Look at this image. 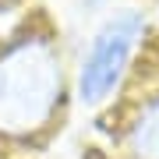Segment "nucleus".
Returning <instances> with one entry per match:
<instances>
[{"instance_id": "nucleus-1", "label": "nucleus", "mask_w": 159, "mask_h": 159, "mask_svg": "<svg viewBox=\"0 0 159 159\" xmlns=\"http://www.w3.org/2000/svg\"><path fill=\"white\" fill-rule=\"evenodd\" d=\"M64 74L50 39L29 35L0 53V131L29 134L50 124L60 106Z\"/></svg>"}, {"instance_id": "nucleus-2", "label": "nucleus", "mask_w": 159, "mask_h": 159, "mask_svg": "<svg viewBox=\"0 0 159 159\" xmlns=\"http://www.w3.org/2000/svg\"><path fill=\"white\" fill-rule=\"evenodd\" d=\"M142 35H145V14H138V11L113 14L92 35L89 53L81 57V67H78V96H81V102L96 106V102L110 99V92L124 78L127 60H131V53H134Z\"/></svg>"}, {"instance_id": "nucleus-3", "label": "nucleus", "mask_w": 159, "mask_h": 159, "mask_svg": "<svg viewBox=\"0 0 159 159\" xmlns=\"http://www.w3.org/2000/svg\"><path fill=\"white\" fill-rule=\"evenodd\" d=\"M131 148L138 159H159V96L142 102L131 124Z\"/></svg>"}]
</instances>
